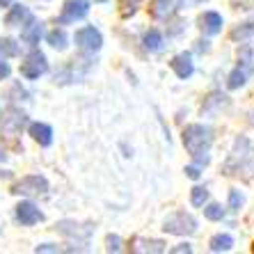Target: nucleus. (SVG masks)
<instances>
[{"instance_id":"f257e3e1","label":"nucleus","mask_w":254,"mask_h":254,"mask_svg":"<svg viewBox=\"0 0 254 254\" xmlns=\"http://www.w3.org/2000/svg\"><path fill=\"white\" fill-rule=\"evenodd\" d=\"M211 142H213V133L208 126L204 124H190L188 128L184 130V144H186V151L195 160L208 163V149H211Z\"/></svg>"},{"instance_id":"f03ea898","label":"nucleus","mask_w":254,"mask_h":254,"mask_svg":"<svg viewBox=\"0 0 254 254\" xmlns=\"http://www.w3.org/2000/svg\"><path fill=\"white\" fill-rule=\"evenodd\" d=\"M163 229H165L167 234H177V236H190V234L197 231V220L186 211H177L165 220V227H163Z\"/></svg>"},{"instance_id":"7ed1b4c3","label":"nucleus","mask_w":254,"mask_h":254,"mask_svg":"<svg viewBox=\"0 0 254 254\" xmlns=\"http://www.w3.org/2000/svg\"><path fill=\"white\" fill-rule=\"evenodd\" d=\"M48 71V62H46V55L39 53V51H32V53L25 58V62H21V73L30 80L44 76Z\"/></svg>"},{"instance_id":"20e7f679","label":"nucleus","mask_w":254,"mask_h":254,"mask_svg":"<svg viewBox=\"0 0 254 254\" xmlns=\"http://www.w3.org/2000/svg\"><path fill=\"white\" fill-rule=\"evenodd\" d=\"M14 192L18 195H28V197H37V195H46L48 192V181L44 177H25L14 186Z\"/></svg>"},{"instance_id":"39448f33","label":"nucleus","mask_w":254,"mask_h":254,"mask_svg":"<svg viewBox=\"0 0 254 254\" xmlns=\"http://www.w3.org/2000/svg\"><path fill=\"white\" fill-rule=\"evenodd\" d=\"M89 12V0H66L60 14V23H73L80 21L83 16H87Z\"/></svg>"},{"instance_id":"423d86ee","label":"nucleus","mask_w":254,"mask_h":254,"mask_svg":"<svg viewBox=\"0 0 254 254\" xmlns=\"http://www.w3.org/2000/svg\"><path fill=\"white\" fill-rule=\"evenodd\" d=\"M76 44L83 51H87V53H96L101 48V44H103V37H101V32L96 28L87 25V28H80L76 32Z\"/></svg>"},{"instance_id":"0eeeda50","label":"nucleus","mask_w":254,"mask_h":254,"mask_svg":"<svg viewBox=\"0 0 254 254\" xmlns=\"http://www.w3.org/2000/svg\"><path fill=\"white\" fill-rule=\"evenodd\" d=\"M16 218H18L21 225L30 227V225H37L44 215H42V211L32 204V201H21V204L16 206Z\"/></svg>"},{"instance_id":"6e6552de","label":"nucleus","mask_w":254,"mask_h":254,"mask_svg":"<svg viewBox=\"0 0 254 254\" xmlns=\"http://www.w3.org/2000/svg\"><path fill=\"white\" fill-rule=\"evenodd\" d=\"M172 69H174V73H177L179 78H190L192 76V71H195V66H192L190 55L181 53V55H177V58L172 60Z\"/></svg>"},{"instance_id":"1a4fd4ad","label":"nucleus","mask_w":254,"mask_h":254,"mask_svg":"<svg viewBox=\"0 0 254 254\" xmlns=\"http://www.w3.org/2000/svg\"><path fill=\"white\" fill-rule=\"evenodd\" d=\"M199 23L206 35H218L220 30H222V16H220L218 12H206L199 18Z\"/></svg>"},{"instance_id":"9d476101","label":"nucleus","mask_w":254,"mask_h":254,"mask_svg":"<svg viewBox=\"0 0 254 254\" xmlns=\"http://www.w3.org/2000/svg\"><path fill=\"white\" fill-rule=\"evenodd\" d=\"M25 21H30V9L25 5H14L12 9H9V14L5 16V23L12 25V28H16V25H23Z\"/></svg>"},{"instance_id":"9b49d317","label":"nucleus","mask_w":254,"mask_h":254,"mask_svg":"<svg viewBox=\"0 0 254 254\" xmlns=\"http://www.w3.org/2000/svg\"><path fill=\"white\" fill-rule=\"evenodd\" d=\"M30 135L35 137V140L39 142L42 147H48V144L53 142V130H51V126H46V124H39V122H37V124H32V126H30Z\"/></svg>"},{"instance_id":"f8f14e48","label":"nucleus","mask_w":254,"mask_h":254,"mask_svg":"<svg viewBox=\"0 0 254 254\" xmlns=\"http://www.w3.org/2000/svg\"><path fill=\"white\" fill-rule=\"evenodd\" d=\"M42 35H44V23H37V21H32L28 28H23V32H21V39H23L25 44H30V46H35V44H39Z\"/></svg>"},{"instance_id":"ddd939ff","label":"nucleus","mask_w":254,"mask_h":254,"mask_svg":"<svg viewBox=\"0 0 254 254\" xmlns=\"http://www.w3.org/2000/svg\"><path fill=\"white\" fill-rule=\"evenodd\" d=\"M181 5V0H154V16L158 18H167L177 7Z\"/></svg>"},{"instance_id":"4468645a","label":"nucleus","mask_w":254,"mask_h":254,"mask_svg":"<svg viewBox=\"0 0 254 254\" xmlns=\"http://www.w3.org/2000/svg\"><path fill=\"white\" fill-rule=\"evenodd\" d=\"M133 252H165V243L163 241H144V238H137Z\"/></svg>"},{"instance_id":"2eb2a0df","label":"nucleus","mask_w":254,"mask_h":254,"mask_svg":"<svg viewBox=\"0 0 254 254\" xmlns=\"http://www.w3.org/2000/svg\"><path fill=\"white\" fill-rule=\"evenodd\" d=\"M231 245H234V238H231L229 234H218V236L211 238L213 252H227V250H231Z\"/></svg>"},{"instance_id":"dca6fc26","label":"nucleus","mask_w":254,"mask_h":254,"mask_svg":"<svg viewBox=\"0 0 254 254\" xmlns=\"http://www.w3.org/2000/svg\"><path fill=\"white\" fill-rule=\"evenodd\" d=\"M0 53L5 55V58H16V55L21 53V46H18L14 39L5 37V39H0Z\"/></svg>"},{"instance_id":"f3484780","label":"nucleus","mask_w":254,"mask_h":254,"mask_svg":"<svg viewBox=\"0 0 254 254\" xmlns=\"http://www.w3.org/2000/svg\"><path fill=\"white\" fill-rule=\"evenodd\" d=\"M144 46L149 51H160L163 48V35H160L158 30H149L147 35H144Z\"/></svg>"},{"instance_id":"a211bd4d","label":"nucleus","mask_w":254,"mask_h":254,"mask_svg":"<svg viewBox=\"0 0 254 254\" xmlns=\"http://www.w3.org/2000/svg\"><path fill=\"white\" fill-rule=\"evenodd\" d=\"M48 44L53 48H58V51H64L66 48V35H64V30H53V32H48L46 35Z\"/></svg>"},{"instance_id":"6ab92c4d","label":"nucleus","mask_w":254,"mask_h":254,"mask_svg":"<svg viewBox=\"0 0 254 254\" xmlns=\"http://www.w3.org/2000/svg\"><path fill=\"white\" fill-rule=\"evenodd\" d=\"M245 78H248V71L238 66V69L231 71L229 83H227V85H229V89H238V87H243V85H245Z\"/></svg>"},{"instance_id":"aec40b11","label":"nucleus","mask_w":254,"mask_h":254,"mask_svg":"<svg viewBox=\"0 0 254 254\" xmlns=\"http://www.w3.org/2000/svg\"><path fill=\"white\" fill-rule=\"evenodd\" d=\"M192 204L195 206H204V201L208 199V190L206 188H201V186H197V188H192Z\"/></svg>"},{"instance_id":"412c9836","label":"nucleus","mask_w":254,"mask_h":254,"mask_svg":"<svg viewBox=\"0 0 254 254\" xmlns=\"http://www.w3.org/2000/svg\"><path fill=\"white\" fill-rule=\"evenodd\" d=\"M204 215H206L208 220H222V215H225V208L220 206V204H208V206L204 208Z\"/></svg>"},{"instance_id":"4be33fe9","label":"nucleus","mask_w":254,"mask_h":254,"mask_svg":"<svg viewBox=\"0 0 254 254\" xmlns=\"http://www.w3.org/2000/svg\"><path fill=\"white\" fill-rule=\"evenodd\" d=\"M250 35H254V23H248V25H243V28L234 30V39H245Z\"/></svg>"},{"instance_id":"5701e85b","label":"nucleus","mask_w":254,"mask_h":254,"mask_svg":"<svg viewBox=\"0 0 254 254\" xmlns=\"http://www.w3.org/2000/svg\"><path fill=\"white\" fill-rule=\"evenodd\" d=\"M243 204V195L238 192V190H231V195H229V208L231 211H238Z\"/></svg>"},{"instance_id":"b1692460","label":"nucleus","mask_w":254,"mask_h":254,"mask_svg":"<svg viewBox=\"0 0 254 254\" xmlns=\"http://www.w3.org/2000/svg\"><path fill=\"white\" fill-rule=\"evenodd\" d=\"M119 250H122V241H119V236L108 238V252H119Z\"/></svg>"},{"instance_id":"393cba45","label":"nucleus","mask_w":254,"mask_h":254,"mask_svg":"<svg viewBox=\"0 0 254 254\" xmlns=\"http://www.w3.org/2000/svg\"><path fill=\"white\" fill-rule=\"evenodd\" d=\"M186 174H188L190 179H199L201 172H199V167L197 165H190V167H186Z\"/></svg>"},{"instance_id":"a878e982","label":"nucleus","mask_w":254,"mask_h":254,"mask_svg":"<svg viewBox=\"0 0 254 254\" xmlns=\"http://www.w3.org/2000/svg\"><path fill=\"white\" fill-rule=\"evenodd\" d=\"M9 64H7V62H2V60H0V80H2V78H7L9 76Z\"/></svg>"},{"instance_id":"bb28decb","label":"nucleus","mask_w":254,"mask_h":254,"mask_svg":"<svg viewBox=\"0 0 254 254\" xmlns=\"http://www.w3.org/2000/svg\"><path fill=\"white\" fill-rule=\"evenodd\" d=\"M172 252H174V254H188V252H192V248H190V245H186V243H184V245H179V248H174V250H172Z\"/></svg>"},{"instance_id":"cd10ccee","label":"nucleus","mask_w":254,"mask_h":254,"mask_svg":"<svg viewBox=\"0 0 254 254\" xmlns=\"http://www.w3.org/2000/svg\"><path fill=\"white\" fill-rule=\"evenodd\" d=\"M37 252H58V248H55V245H39Z\"/></svg>"},{"instance_id":"c85d7f7f","label":"nucleus","mask_w":254,"mask_h":254,"mask_svg":"<svg viewBox=\"0 0 254 254\" xmlns=\"http://www.w3.org/2000/svg\"><path fill=\"white\" fill-rule=\"evenodd\" d=\"M14 0H0V7H7V5H12Z\"/></svg>"},{"instance_id":"c756f323","label":"nucleus","mask_w":254,"mask_h":254,"mask_svg":"<svg viewBox=\"0 0 254 254\" xmlns=\"http://www.w3.org/2000/svg\"><path fill=\"white\" fill-rule=\"evenodd\" d=\"M250 124L254 126V110H252V113H250Z\"/></svg>"}]
</instances>
